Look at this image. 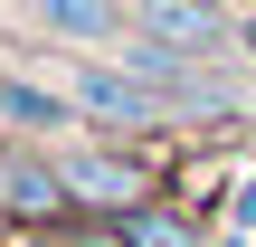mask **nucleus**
<instances>
[{
	"label": "nucleus",
	"instance_id": "nucleus-1",
	"mask_svg": "<svg viewBox=\"0 0 256 247\" xmlns=\"http://www.w3.org/2000/svg\"><path fill=\"white\" fill-rule=\"evenodd\" d=\"M57 76H66L86 133H162V124H180V105L152 76H133L124 57H86V67H57Z\"/></svg>",
	"mask_w": 256,
	"mask_h": 247
},
{
	"label": "nucleus",
	"instance_id": "nucleus-2",
	"mask_svg": "<svg viewBox=\"0 0 256 247\" xmlns=\"http://www.w3.org/2000/svg\"><path fill=\"white\" fill-rule=\"evenodd\" d=\"M57 171H66V190H76L86 219H133V209H152V162L124 152L114 133H76V143H57Z\"/></svg>",
	"mask_w": 256,
	"mask_h": 247
},
{
	"label": "nucleus",
	"instance_id": "nucleus-3",
	"mask_svg": "<svg viewBox=\"0 0 256 247\" xmlns=\"http://www.w3.org/2000/svg\"><path fill=\"white\" fill-rule=\"evenodd\" d=\"M0 19L38 48H76V57H114L133 38V0H0Z\"/></svg>",
	"mask_w": 256,
	"mask_h": 247
},
{
	"label": "nucleus",
	"instance_id": "nucleus-4",
	"mask_svg": "<svg viewBox=\"0 0 256 247\" xmlns=\"http://www.w3.org/2000/svg\"><path fill=\"white\" fill-rule=\"evenodd\" d=\"M76 133H86V114H76L66 76H57L48 57L0 76V143H19V152H48V143H76Z\"/></svg>",
	"mask_w": 256,
	"mask_h": 247
},
{
	"label": "nucleus",
	"instance_id": "nucleus-5",
	"mask_svg": "<svg viewBox=\"0 0 256 247\" xmlns=\"http://www.w3.org/2000/svg\"><path fill=\"white\" fill-rule=\"evenodd\" d=\"M228 0H142L133 10V38H152V48H171V57H218L228 48Z\"/></svg>",
	"mask_w": 256,
	"mask_h": 247
},
{
	"label": "nucleus",
	"instance_id": "nucleus-6",
	"mask_svg": "<svg viewBox=\"0 0 256 247\" xmlns=\"http://www.w3.org/2000/svg\"><path fill=\"white\" fill-rule=\"evenodd\" d=\"M114 247H200V228L180 219V209H133V219H104Z\"/></svg>",
	"mask_w": 256,
	"mask_h": 247
},
{
	"label": "nucleus",
	"instance_id": "nucleus-7",
	"mask_svg": "<svg viewBox=\"0 0 256 247\" xmlns=\"http://www.w3.org/2000/svg\"><path fill=\"white\" fill-rule=\"evenodd\" d=\"M10 190H19V143H0V219H10Z\"/></svg>",
	"mask_w": 256,
	"mask_h": 247
},
{
	"label": "nucleus",
	"instance_id": "nucleus-8",
	"mask_svg": "<svg viewBox=\"0 0 256 247\" xmlns=\"http://www.w3.org/2000/svg\"><path fill=\"white\" fill-rule=\"evenodd\" d=\"M238 38H247V57H256V19H238Z\"/></svg>",
	"mask_w": 256,
	"mask_h": 247
}]
</instances>
